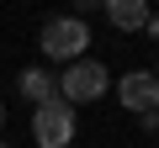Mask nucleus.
<instances>
[{"label": "nucleus", "instance_id": "nucleus-1", "mask_svg": "<svg viewBox=\"0 0 159 148\" xmlns=\"http://www.w3.org/2000/svg\"><path fill=\"white\" fill-rule=\"evenodd\" d=\"M85 42H90V27L80 16H53V21H43V37H37L43 58L48 63H64V69L85 58Z\"/></svg>", "mask_w": 159, "mask_h": 148}, {"label": "nucleus", "instance_id": "nucleus-2", "mask_svg": "<svg viewBox=\"0 0 159 148\" xmlns=\"http://www.w3.org/2000/svg\"><path fill=\"white\" fill-rule=\"evenodd\" d=\"M32 137H37L43 148H69V143H74V106H69L64 95L43 101V106L32 111Z\"/></svg>", "mask_w": 159, "mask_h": 148}, {"label": "nucleus", "instance_id": "nucleus-3", "mask_svg": "<svg viewBox=\"0 0 159 148\" xmlns=\"http://www.w3.org/2000/svg\"><path fill=\"white\" fill-rule=\"evenodd\" d=\"M106 63H96V58H80V63H69L64 74H58V95L69 101V106H85V101H96V95H106Z\"/></svg>", "mask_w": 159, "mask_h": 148}, {"label": "nucleus", "instance_id": "nucleus-4", "mask_svg": "<svg viewBox=\"0 0 159 148\" xmlns=\"http://www.w3.org/2000/svg\"><path fill=\"white\" fill-rule=\"evenodd\" d=\"M117 95H122L127 111H154V106H159V80H154L148 69H133V74L117 80Z\"/></svg>", "mask_w": 159, "mask_h": 148}, {"label": "nucleus", "instance_id": "nucleus-5", "mask_svg": "<svg viewBox=\"0 0 159 148\" xmlns=\"http://www.w3.org/2000/svg\"><path fill=\"white\" fill-rule=\"evenodd\" d=\"M106 21L117 32H138L148 21V6H143V0H106Z\"/></svg>", "mask_w": 159, "mask_h": 148}, {"label": "nucleus", "instance_id": "nucleus-6", "mask_svg": "<svg viewBox=\"0 0 159 148\" xmlns=\"http://www.w3.org/2000/svg\"><path fill=\"white\" fill-rule=\"evenodd\" d=\"M16 85H21V95H27V101H37V106H43V101H53V95H58V74H48V69H21V80H16Z\"/></svg>", "mask_w": 159, "mask_h": 148}, {"label": "nucleus", "instance_id": "nucleus-7", "mask_svg": "<svg viewBox=\"0 0 159 148\" xmlns=\"http://www.w3.org/2000/svg\"><path fill=\"white\" fill-rule=\"evenodd\" d=\"M143 127H148V132H159V106H154V111H143Z\"/></svg>", "mask_w": 159, "mask_h": 148}, {"label": "nucleus", "instance_id": "nucleus-8", "mask_svg": "<svg viewBox=\"0 0 159 148\" xmlns=\"http://www.w3.org/2000/svg\"><path fill=\"white\" fill-rule=\"evenodd\" d=\"M143 27H148V37H159V16H148V21H143Z\"/></svg>", "mask_w": 159, "mask_h": 148}, {"label": "nucleus", "instance_id": "nucleus-9", "mask_svg": "<svg viewBox=\"0 0 159 148\" xmlns=\"http://www.w3.org/2000/svg\"><path fill=\"white\" fill-rule=\"evenodd\" d=\"M0 122H6V106H0Z\"/></svg>", "mask_w": 159, "mask_h": 148}, {"label": "nucleus", "instance_id": "nucleus-10", "mask_svg": "<svg viewBox=\"0 0 159 148\" xmlns=\"http://www.w3.org/2000/svg\"><path fill=\"white\" fill-rule=\"evenodd\" d=\"M154 80H159V63H154Z\"/></svg>", "mask_w": 159, "mask_h": 148}, {"label": "nucleus", "instance_id": "nucleus-11", "mask_svg": "<svg viewBox=\"0 0 159 148\" xmlns=\"http://www.w3.org/2000/svg\"><path fill=\"white\" fill-rule=\"evenodd\" d=\"M0 148H6V143H0Z\"/></svg>", "mask_w": 159, "mask_h": 148}]
</instances>
